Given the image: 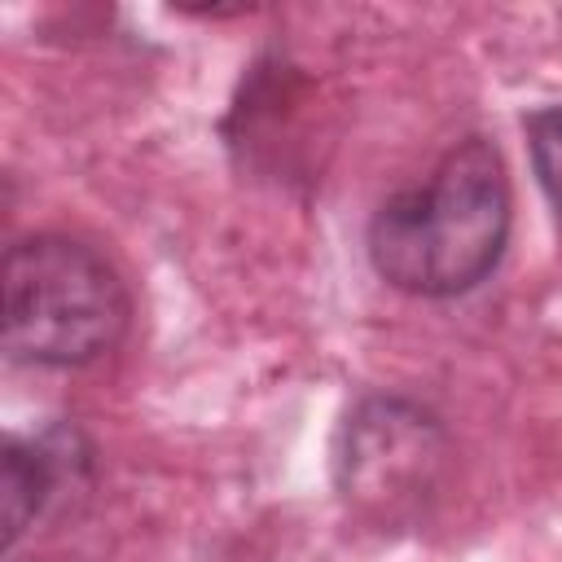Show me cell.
I'll use <instances>...</instances> for the list:
<instances>
[{
    "label": "cell",
    "mask_w": 562,
    "mask_h": 562,
    "mask_svg": "<svg viewBox=\"0 0 562 562\" xmlns=\"http://www.w3.org/2000/svg\"><path fill=\"white\" fill-rule=\"evenodd\" d=\"M509 237V180L496 145L470 136L439 167L386 198L369 224V259L408 294L448 299L479 285Z\"/></svg>",
    "instance_id": "1"
},
{
    "label": "cell",
    "mask_w": 562,
    "mask_h": 562,
    "mask_svg": "<svg viewBox=\"0 0 562 562\" xmlns=\"http://www.w3.org/2000/svg\"><path fill=\"white\" fill-rule=\"evenodd\" d=\"M0 285L4 347L26 364H88L123 338L132 316L127 290L110 259L61 233L9 246Z\"/></svg>",
    "instance_id": "2"
},
{
    "label": "cell",
    "mask_w": 562,
    "mask_h": 562,
    "mask_svg": "<svg viewBox=\"0 0 562 562\" xmlns=\"http://www.w3.org/2000/svg\"><path fill=\"white\" fill-rule=\"evenodd\" d=\"M57 483V461L44 443H4V474H0V501H4V544H13L26 522L44 509Z\"/></svg>",
    "instance_id": "4"
},
{
    "label": "cell",
    "mask_w": 562,
    "mask_h": 562,
    "mask_svg": "<svg viewBox=\"0 0 562 562\" xmlns=\"http://www.w3.org/2000/svg\"><path fill=\"white\" fill-rule=\"evenodd\" d=\"M527 140H531L536 176H540L544 193L553 198V206L562 211V105L531 114L527 119Z\"/></svg>",
    "instance_id": "5"
},
{
    "label": "cell",
    "mask_w": 562,
    "mask_h": 562,
    "mask_svg": "<svg viewBox=\"0 0 562 562\" xmlns=\"http://www.w3.org/2000/svg\"><path fill=\"white\" fill-rule=\"evenodd\" d=\"M439 461V426L400 404L373 400L347 422V448L338 457L342 487L360 509L395 514L430 487V470Z\"/></svg>",
    "instance_id": "3"
}]
</instances>
